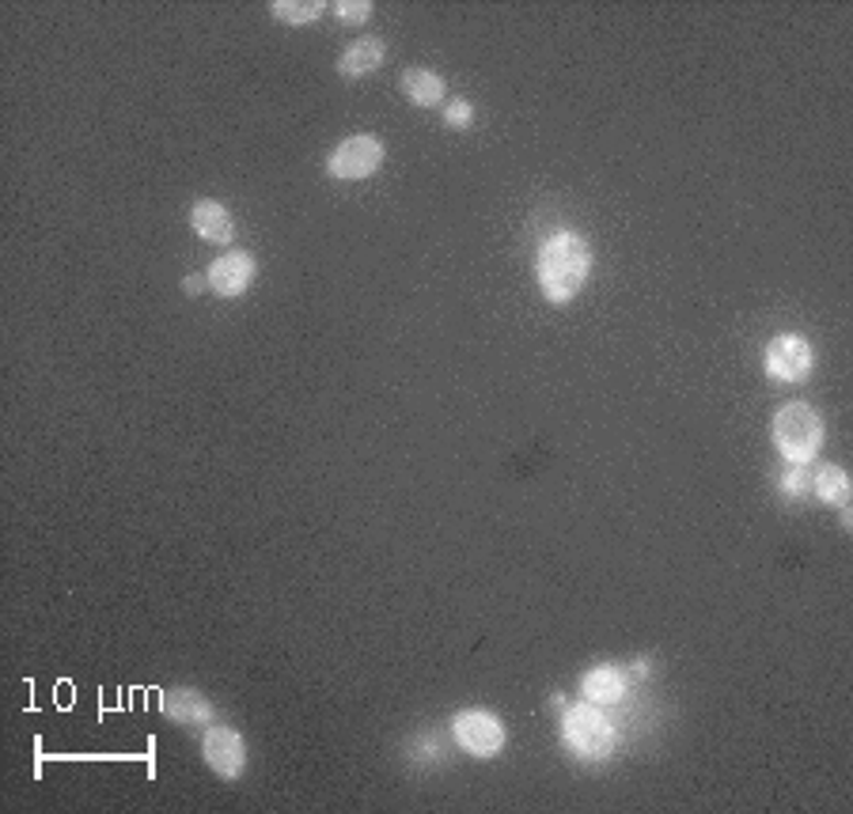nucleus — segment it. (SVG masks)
Listing matches in <instances>:
<instances>
[{"instance_id": "19", "label": "nucleus", "mask_w": 853, "mask_h": 814, "mask_svg": "<svg viewBox=\"0 0 853 814\" xmlns=\"http://www.w3.org/2000/svg\"><path fill=\"white\" fill-rule=\"evenodd\" d=\"M205 280H209V277H205ZM205 280H201V277H190V280H186V285H183V288H186V293L194 296V293H201V285H205Z\"/></svg>"}, {"instance_id": "1", "label": "nucleus", "mask_w": 853, "mask_h": 814, "mask_svg": "<svg viewBox=\"0 0 853 814\" xmlns=\"http://www.w3.org/2000/svg\"><path fill=\"white\" fill-rule=\"evenodd\" d=\"M592 270V251L577 231H558L539 246V285L550 304H569L580 296Z\"/></svg>"}, {"instance_id": "7", "label": "nucleus", "mask_w": 853, "mask_h": 814, "mask_svg": "<svg viewBox=\"0 0 853 814\" xmlns=\"http://www.w3.org/2000/svg\"><path fill=\"white\" fill-rule=\"evenodd\" d=\"M201 758L225 781H236L247 766V743L236 727H209L201 739Z\"/></svg>"}, {"instance_id": "2", "label": "nucleus", "mask_w": 853, "mask_h": 814, "mask_svg": "<svg viewBox=\"0 0 853 814\" xmlns=\"http://www.w3.org/2000/svg\"><path fill=\"white\" fill-rule=\"evenodd\" d=\"M774 443L792 466H805L823 448V417L808 402H789L774 414Z\"/></svg>"}, {"instance_id": "13", "label": "nucleus", "mask_w": 853, "mask_h": 814, "mask_svg": "<svg viewBox=\"0 0 853 814\" xmlns=\"http://www.w3.org/2000/svg\"><path fill=\"white\" fill-rule=\"evenodd\" d=\"M164 713L178 724H205L212 716V705L198 690H171L164 693Z\"/></svg>"}, {"instance_id": "11", "label": "nucleus", "mask_w": 853, "mask_h": 814, "mask_svg": "<svg viewBox=\"0 0 853 814\" xmlns=\"http://www.w3.org/2000/svg\"><path fill=\"white\" fill-rule=\"evenodd\" d=\"M383 57H387V50H383L380 38H361V42H353V46H349L346 54H341L338 73L349 76V80H357V76L375 73V68L383 65Z\"/></svg>"}, {"instance_id": "8", "label": "nucleus", "mask_w": 853, "mask_h": 814, "mask_svg": "<svg viewBox=\"0 0 853 814\" xmlns=\"http://www.w3.org/2000/svg\"><path fill=\"white\" fill-rule=\"evenodd\" d=\"M254 280V258L243 251H232L225 258H217V265L209 270V288L217 296L232 299V296H243Z\"/></svg>"}, {"instance_id": "4", "label": "nucleus", "mask_w": 853, "mask_h": 814, "mask_svg": "<svg viewBox=\"0 0 853 814\" xmlns=\"http://www.w3.org/2000/svg\"><path fill=\"white\" fill-rule=\"evenodd\" d=\"M380 163H383V144L375 141L372 133H353L327 156V175L346 178V183H357V178L375 175Z\"/></svg>"}, {"instance_id": "18", "label": "nucleus", "mask_w": 853, "mask_h": 814, "mask_svg": "<svg viewBox=\"0 0 853 814\" xmlns=\"http://www.w3.org/2000/svg\"><path fill=\"white\" fill-rule=\"evenodd\" d=\"M781 485H785V493H792V496H800L808 488V482H805V474H800V470H792V474L785 477Z\"/></svg>"}, {"instance_id": "9", "label": "nucleus", "mask_w": 853, "mask_h": 814, "mask_svg": "<svg viewBox=\"0 0 853 814\" xmlns=\"http://www.w3.org/2000/svg\"><path fill=\"white\" fill-rule=\"evenodd\" d=\"M190 228L198 231L205 243H217V246H225V243H232V239H236V220H232V212H228L220 201H198V205H194V209H190Z\"/></svg>"}, {"instance_id": "17", "label": "nucleus", "mask_w": 853, "mask_h": 814, "mask_svg": "<svg viewBox=\"0 0 853 814\" xmlns=\"http://www.w3.org/2000/svg\"><path fill=\"white\" fill-rule=\"evenodd\" d=\"M471 118H474V110H471V102H467V99H451L448 107H444V122H448L451 130H467V125H471Z\"/></svg>"}, {"instance_id": "3", "label": "nucleus", "mask_w": 853, "mask_h": 814, "mask_svg": "<svg viewBox=\"0 0 853 814\" xmlns=\"http://www.w3.org/2000/svg\"><path fill=\"white\" fill-rule=\"evenodd\" d=\"M561 735H566L569 750L580 754L588 761H603L614 750V727L600 708L588 701V705H573L561 719Z\"/></svg>"}, {"instance_id": "12", "label": "nucleus", "mask_w": 853, "mask_h": 814, "mask_svg": "<svg viewBox=\"0 0 853 814\" xmlns=\"http://www.w3.org/2000/svg\"><path fill=\"white\" fill-rule=\"evenodd\" d=\"M403 96L414 107H440L444 102V76L433 68H406L403 73Z\"/></svg>"}, {"instance_id": "15", "label": "nucleus", "mask_w": 853, "mask_h": 814, "mask_svg": "<svg viewBox=\"0 0 853 814\" xmlns=\"http://www.w3.org/2000/svg\"><path fill=\"white\" fill-rule=\"evenodd\" d=\"M270 12L277 15L281 23H293V28H300V23H315L322 15V0H273Z\"/></svg>"}, {"instance_id": "10", "label": "nucleus", "mask_w": 853, "mask_h": 814, "mask_svg": "<svg viewBox=\"0 0 853 814\" xmlns=\"http://www.w3.org/2000/svg\"><path fill=\"white\" fill-rule=\"evenodd\" d=\"M626 685H630V674L611 663L592 667V671L580 679V690H584V697L592 701V705H614V701H622Z\"/></svg>"}, {"instance_id": "16", "label": "nucleus", "mask_w": 853, "mask_h": 814, "mask_svg": "<svg viewBox=\"0 0 853 814\" xmlns=\"http://www.w3.org/2000/svg\"><path fill=\"white\" fill-rule=\"evenodd\" d=\"M338 20L349 23V28H357V23L372 20V4L369 0H338Z\"/></svg>"}, {"instance_id": "5", "label": "nucleus", "mask_w": 853, "mask_h": 814, "mask_svg": "<svg viewBox=\"0 0 853 814\" xmlns=\"http://www.w3.org/2000/svg\"><path fill=\"white\" fill-rule=\"evenodd\" d=\"M812 345L797 333H781L766 345V375L774 383H805L812 375Z\"/></svg>"}, {"instance_id": "6", "label": "nucleus", "mask_w": 853, "mask_h": 814, "mask_svg": "<svg viewBox=\"0 0 853 814\" xmlns=\"http://www.w3.org/2000/svg\"><path fill=\"white\" fill-rule=\"evenodd\" d=\"M451 732H456L459 747L474 754V758H493V754H501V747H505V727H501V719L493 713H485V708L459 713Z\"/></svg>"}, {"instance_id": "14", "label": "nucleus", "mask_w": 853, "mask_h": 814, "mask_svg": "<svg viewBox=\"0 0 853 814\" xmlns=\"http://www.w3.org/2000/svg\"><path fill=\"white\" fill-rule=\"evenodd\" d=\"M816 496L823 504H834V508H846L850 504V477H846V470L842 466H823L816 474Z\"/></svg>"}]
</instances>
